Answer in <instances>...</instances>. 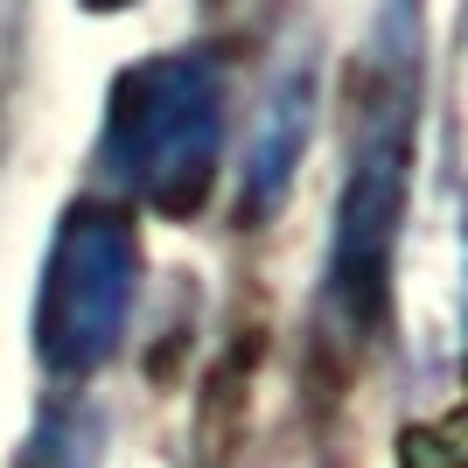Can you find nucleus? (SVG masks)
Returning a JSON list of instances; mask_svg holds the SVG:
<instances>
[{
	"mask_svg": "<svg viewBox=\"0 0 468 468\" xmlns=\"http://www.w3.org/2000/svg\"><path fill=\"white\" fill-rule=\"evenodd\" d=\"M412 133H420V15L385 7L371 49L350 84V168L335 189L329 231V301L356 335L391 308V259L412 189Z\"/></svg>",
	"mask_w": 468,
	"mask_h": 468,
	"instance_id": "1",
	"label": "nucleus"
},
{
	"mask_svg": "<svg viewBox=\"0 0 468 468\" xmlns=\"http://www.w3.org/2000/svg\"><path fill=\"white\" fill-rule=\"evenodd\" d=\"M98 161L161 217H196L224 161V63L210 49H161L126 63L105 91Z\"/></svg>",
	"mask_w": 468,
	"mask_h": 468,
	"instance_id": "2",
	"label": "nucleus"
},
{
	"mask_svg": "<svg viewBox=\"0 0 468 468\" xmlns=\"http://www.w3.org/2000/svg\"><path fill=\"white\" fill-rule=\"evenodd\" d=\"M140 301V231L112 196H78L63 210L36 293V356L57 378L105 371L133 329Z\"/></svg>",
	"mask_w": 468,
	"mask_h": 468,
	"instance_id": "3",
	"label": "nucleus"
},
{
	"mask_svg": "<svg viewBox=\"0 0 468 468\" xmlns=\"http://www.w3.org/2000/svg\"><path fill=\"white\" fill-rule=\"evenodd\" d=\"M314 112H322V84H314V63L293 57L280 63L266 91L252 105V133H245V168H238V210L252 217H273L287 203L293 176H301V154L314 140Z\"/></svg>",
	"mask_w": 468,
	"mask_h": 468,
	"instance_id": "4",
	"label": "nucleus"
},
{
	"mask_svg": "<svg viewBox=\"0 0 468 468\" xmlns=\"http://www.w3.org/2000/svg\"><path fill=\"white\" fill-rule=\"evenodd\" d=\"M105 462V412L84 399H57L21 441V468H98Z\"/></svg>",
	"mask_w": 468,
	"mask_h": 468,
	"instance_id": "5",
	"label": "nucleus"
},
{
	"mask_svg": "<svg viewBox=\"0 0 468 468\" xmlns=\"http://www.w3.org/2000/svg\"><path fill=\"white\" fill-rule=\"evenodd\" d=\"M399 462L406 468H468V378L448 412H433V420L399 433Z\"/></svg>",
	"mask_w": 468,
	"mask_h": 468,
	"instance_id": "6",
	"label": "nucleus"
}]
</instances>
